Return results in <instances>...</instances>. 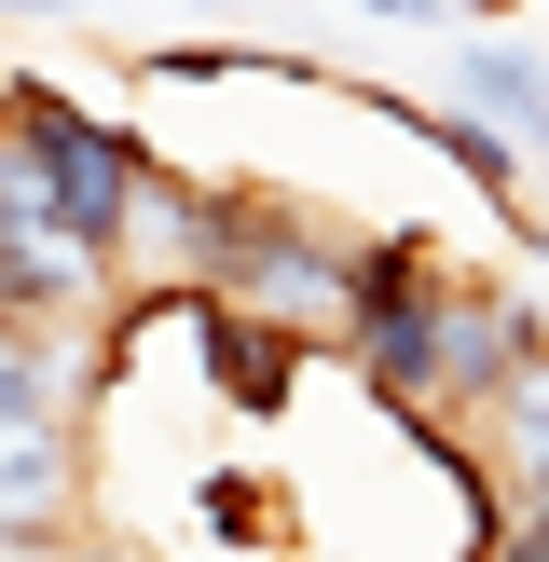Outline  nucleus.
Returning <instances> with one entry per match:
<instances>
[{
    "mask_svg": "<svg viewBox=\"0 0 549 562\" xmlns=\"http://www.w3.org/2000/svg\"><path fill=\"white\" fill-rule=\"evenodd\" d=\"M192 14H261V0H192Z\"/></svg>",
    "mask_w": 549,
    "mask_h": 562,
    "instance_id": "8",
    "label": "nucleus"
},
{
    "mask_svg": "<svg viewBox=\"0 0 549 562\" xmlns=\"http://www.w3.org/2000/svg\"><path fill=\"white\" fill-rule=\"evenodd\" d=\"M453 97L481 110V124H508L522 151H549V55L522 42V27H467L453 42Z\"/></svg>",
    "mask_w": 549,
    "mask_h": 562,
    "instance_id": "3",
    "label": "nucleus"
},
{
    "mask_svg": "<svg viewBox=\"0 0 549 562\" xmlns=\"http://www.w3.org/2000/svg\"><path fill=\"white\" fill-rule=\"evenodd\" d=\"M481 562H549V494H522V508L494 521V549H481Z\"/></svg>",
    "mask_w": 549,
    "mask_h": 562,
    "instance_id": "6",
    "label": "nucleus"
},
{
    "mask_svg": "<svg viewBox=\"0 0 549 562\" xmlns=\"http://www.w3.org/2000/svg\"><path fill=\"white\" fill-rule=\"evenodd\" d=\"M97 481H82V426L0 412V549H82Z\"/></svg>",
    "mask_w": 549,
    "mask_h": 562,
    "instance_id": "2",
    "label": "nucleus"
},
{
    "mask_svg": "<svg viewBox=\"0 0 549 562\" xmlns=\"http://www.w3.org/2000/svg\"><path fill=\"white\" fill-rule=\"evenodd\" d=\"M371 27H426V14H453V27H508L522 0H357Z\"/></svg>",
    "mask_w": 549,
    "mask_h": 562,
    "instance_id": "5",
    "label": "nucleus"
},
{
    "mask_svg": "<svg viewBox=\"0 0 549 562\" xmlns=\"http://www.w3.org/2000/svg\"><path fill=\"white\" fill-rule=\"evenodd\" d=\"M467 439L494 453V481H508V508H522V494H549V344L522 357V371L494 384L481 412H467Z\"/></svg>",
    "mask_w": 549,
    "mask_h": 562,
    "instance_id": "4",
    "label": "nucleus"
},
{
    "mask_svg": "<svg viewBox=\"0 0 549 562\" xmlns=\"http://www.w3.org/2000/svg\"><path fill=\"white\" fill-rule=\"evenodd\" d=\"M0 562H69V549H0Z\"/></svg>",
    "mask_w": 549,
    "mask_h": 562,
    "instance_id": "9",
    "label": "nucleus"
},
{
    "mask_svg": "<svg viewBox=\"0 0 549 562\" xmlns=\"http://www.w3.org/2000/svg\"><path fill=\"white\" fill-rule=\"evenodd\" d=\"M0 14H14V27H69L82 0H0Z\"/></svg>",
    "mask_w": 549,
    "mask_h": 562,
    "instance_id": "7",
    "label": "nucleus"
},
{
    "mask_svg": "<svg viewBox=\"0 0 549 562\" xmlns=\"http://www.w3.org/2000/svg\"><path fill=\"white\" fill-rule=\"evenodd\" d=\"M536 344H549V329H536V302H522L508 274H439V302H426V412L467 426Z\"/></svg>",
    "mask_w": 549,
    "mask_h": 562,
    "instance_id": "1",
    "label": "nucleus"
}]
</instances>
